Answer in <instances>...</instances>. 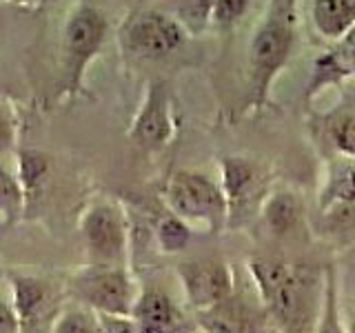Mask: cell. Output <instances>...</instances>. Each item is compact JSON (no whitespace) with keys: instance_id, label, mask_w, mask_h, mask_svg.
<instances>
[{"instance_id":"cell-1","label":"cell","mask_w":355,"mask_h":333,"mask_svg":"<svg viewBox=\"0 0 355 333\" xmlns=\"http://www.w3.org/2000/svg\"><path fill=\"white\" fill-rule=\"evenodd\" d=\"M249 275L277 333L315 331L327 273L277 258H253L249 260Z\"/></svg>"},{"instance_id":"cell-2","label":"cell","mask_w":355,"mask_h":333,"mask_svg":"<svg viewBox=\"0 0 355 333\" xmlns=\"http://www.w3.org/2000/svg\"><path fill=\"white\" fill-rule=\"evenodd\" d=\"M295 44L291 0H273L269 16L251 40L249 67L255 100H262L275 74L282 69Z\"/></svg>"},{"instance_id":"cell-3","label":"cell","mask_w":355,"mask_h":333,"mask_svg":"<svg viewBox=\"0 0 355 333\" xmlns=\"http://www.w3.org/2000/svg\"><path fill=\"white\" fill-rule=\"evenodd\" d=\"M164 198L171 214L182 218L189 227H202L209 233L227 227L225 191L205 173L175 171L166 182Z\"/></svg>"},{"instance_id":"cell-4","label":"cell","mask_w":355,"mask_h":333,"mask_svg":"<svg viewBox=\"0 0 355 333\" xmlns=\"http://www.w3.org/2000/svg\"><path fill=\"white\" fill-rule=\"evenodd\" d=\"M71 293L98 316H131L140 287L127 266L89 264L71 280Z\"/></svg>"},{"instance_id":"cell-5","label":"cell","mask_w":355,"mask_h":333,"mask_svg":"<svg viewBox=\"0 0 355 333\" xmlns=\"http://www.w3.org/2000/svg\"><path fill=\"white\" fill-rule=\"evenodd\" d=\"M220 187L227 200V225L238 227L260 214L269 196V176L260 162L233 155L222 160Z\"/></svg>"},{"instance_id":"cell-6","label":"cell","mask_w":355,"mask_h":333,"mask_svg":"<svg viewBox=\"0 0 355 333\" xmlns=\"http://www.w3.org/2000/svg\"><path fill=\"white\" fill-rule=\"evenodd\" d=\"M80 231L92 264L127 266V222L118 207L94 205L83 216Z\"/></svg>"},{"instance_id":"cell-7","label":"cell","mask_w":355,"mask_h":333,"mask_svg":"<svg viewBox=\"0 0 355 333\" xmlns=\"http://www.w3.org/2000/svg\"><path fill=\"white\" fill-rule=\"evenodd\" d=\"M178 278H180L187 305L198 314L225 302L236 291V275L225 260L205 258L182 262L178 264Z\"/></svg>"},{"instance_id":"cell-8","label":"cell","mask_w":355,"mask_h":333,"mask_svg":"<svg viewBox=\"0 0 355 333\" xmlns=\"http://www.w3.org/2000/svg\"><path fill=\"white\" fill-rule=\"evenodd\" d=\"M125 44L140 58H164L184 42V31L175 20L158 11H142L125 25Z\"/></svg>"},{"instance_id":"cell-9","label":"cell","mask_w":355,"mask_h":333,"mask_svg":"<svg viewBox=\"0 0 355 333\" xmlns=\"http://www.w3.org/2000/svg\"><path fill=\"white\" fill-rule=\"evenodd\" d=\"M11 282V296H14V307L20 333H40L44 325L53 327L55 318H58V293L55 289L40 280L36 275H22L14 273L9 275Z\"/></svg>"},{"instance_id":"cell-10","label":"cell","mask_w":355,"mask_h":333,"mask_svg":"<svg viewBox=\"0 0 355 333\" xmlns=\"http://www.w3.org/2000/svg\"><path fill=\"white\" fill-rule=\"evenodd\" d=\"M131 318L140 333H191L196 329L173 298L158 287H140Z\"/></svg>"},{"instance_id":"cell-11","label":"cell","mask_w":355,"mask_h":333,"mask_svg":"<svg viewBox=\"0 0 355 333\" xmlns=\"http://www.w3.org/2000/svg\"><path fill=\"white\" fill-rule=\"evenodd\" d=\"M105 18L100 16L98 9L89 5L76 9V14L69 18L64 29V53L71 76L80 74L83 67L92 60V56L98 53L100 44L105 40Z\"/></svg>"},{"instance_id":"cell-12","label":"cell","mask_w":355,"mask_h":333,"mask_svg":"<svg viewBox=\"0 0 355 333\" xmlns=\"http://www.w3.org/2000/svg\"><path fill=\"white\" fill-rule=\"evenodd\" d=\"M266 320L269 316L262 305L255 309L233 291L225 302L200 314V329L207 333H269L264 331Z\"/></svg>"},{"instance_id":"cell-13","label":"cell","mask_w":355,"mask_h":333,"mask_svg":"<svg viewBox=\"0 0 355 333\" xmlns=\"http://www.w3.org/2000/svg\"><path fill=\"white\" fill-rule=\"evenodd\" d=\"M171 136V116H169V96L162 83H153L140 114L133 125L131 138L142 147H162Z\"/></svg>"},{"instance_id":"cell-14","label":"cell","mask_w":355,"mask_h":333,"mask_svg":"<svg viewBox=\"0 0 355 333\" xmlns=\"http://www.w3.org/2000/svg\"><path fill=\"white\" fill-rule=\"evenodd\" d=\"M318 205L322 211H329L338 205H355V158L340 153L327 164Z\"/></svg>"},{"instance_id":"cell-15","label":"cell","mask_w":355,"mask_h":333,"mask_svg":"<svg viewBox=\"0 0 355 333\" xmlns=\"http://www.w3.org/2000/svg\"><path fill=\"white\" fill-rule=\"evenodd\" d=\"M311 14L324 38L338 40L355 29V0H313Z\"/></svg>"},{"instance_id":"cell-16","label":"cell","mask_w":355,"mask_h":333,"mask_svg":"<svg viewBox=\"0 0 355 333\" xmlns=\"http://www.w3.org/2000/svg\"><path fill=\"white\" fill-rule=\"evenodd\" d=\"M260 214L275 236H291L302 220V203L291 191H275L266 196Z\"/></svg>"},{"instance_id":"cell-17","label":"cell","mask_w":355,"mask_h":333,"mask_svg":"<svg viewBox=\"0 0 355 333\" xmlns=\"http://www.w3.org/2000/svg\"><path fill=\"white\" fill-rule=\"evenodd\" d=\"M313 333H349L347 322H344L342 309H340V291L336 273L327 271V289H324V302H322L320 320Z\"/></svg>"},{"instance_id":"cell-18","label":"cell","mask_w":355,"mask_h":333,"mask_svg":"<svg viewBox=\"0 0 355 333\" xmlns=\"http://www.w3.org/2000/svg\"><path fill=\"white\" fill-rule=\"evenodd\" d=\"M51 333H100V316L83 305L67 307L55 318Z\"/></svg>"},{"instance_id":"cell-19","label":"cell","mask_w":355,"mask_h":333,"mask_svg":"<svg viewBox=\"0 0 355 333\" xmlns=\"http://www.w3.org/2000/svg\"><path fill=\"white\" fill-rule=\"evenodd\" d=\"M155 240L164 253H180L191 240V227L175 214H169L160 218L158 227H155Z\"/></svg>"},{"instance_id":"cell-20","label":"cell","mask_w":355,"mask_h":333,"mask_svg":"<svg viewBox=\"0 0 355 333\" xmlns=\"http://www.w3.org/2000/svg\"><path fill=\"white\" fill-rule=\"evenodd\" d=\"M22 200H25L22 185L11 173L0 169V216L14 220L22 211Z\"/></svg>"},{"instance_id":"cell-21","label":"cell","mask_w":355,"mask_h":333,"mask_svg":"<svg viewBox=\"0 0 355 333\" xmlns=\"http://www.w3.org/2000/svg\"><path fill=\"white\" fill-rule=\"evenodd\" d=\"M47 173V158L38 151H22L20 153V185L22 191L31 194L40 185Z\"/></svg>"},{"instance_id":"cell-22","label":"cell","mask_w":355,"mask_h":333,"mask_svg":"<svg viewBox=\"0 0 355 333\" xmlns=\"http://www.w3.org/2000/svg\"><path fill=\"white\" fill-rule=\"evenodd\" d=\"M331 138L342 155L355 158V114H347L331 125Z\"/></svg>"},{"instance_id":"cell-23","label":"cell","mask_w":355,"mask_h":333,"mask_svg":"<svg viewBox=\"0 0 355 333\" xmlns=\"http://www.w3.org/2000/svg\"><path fill=\"white\" fill-rule=\"evenodd\" d=\"M249 3L251 0H214L211 16H214V20L222 27L233 25L238 18L244 16V11L249 9Z\"/></svg>"},{"instance_id":"cell-24","label":"cell","mask_w":355,"mask_h":333,"mask_svg":"<svg viewBox=\"0 0 355 333\" xmlns=\"http://www.w3.org/2000/svg\"><path fill=\"white\" fill-rule=\"evenodd\" d=\"M100 333H140L131 316H100Z\"/></svg>"},{"instance_id":"cell-25","label":"cell","mask_w":355,"mask_h":333,"mask_svg":"<svg viewBox=\"0 0 355 333\" xmlns=\"http://www.w3.org/2000/svg\"><path fill=\"white\" fill-rule=\"evenodd\" d=\"M16 131H14V120H11L9 111L0 105V153L9 151L11 144H14Z\"/></svg>"},{"instance_id":"cell-26","label":"cell","mask_w":355,"mask_h":333,"mask_svg":"<svg viewBox=\"0 0 355 333\" xmlns=\"http://www.w3.org/2000/svg\"><path fill=\"white\" fill-rule=\"evenodd\" d=\"M0 333H20V322L11 305L0 298Z\"/></svg>"},{"instance_id":"cell-27","label":"cell","mask_w":355,"mask_h":333,"mask_svg":"<svg viewBox=\"0 0 355 333\" xmlns=\"http://www.w3.org/2000/svg\"><path fill=\"white\" fill-rule=\"evenodd\" d=\"M344 322H347L349 333H355V305H353L351 311H349V320H344Z\"/></svg>"},{"instance_id":"cell-28","label":"cell","mask_w":355,"mask_h":333,"mask_svg":"<svg viewBox=\"0 0 355 333\" xmlns=\"http://www.w3.org/2000/svg\"><path fill=\"white\" fill-rule=\"evenodd\" d=\"M347 71H349V74H355V47H353L351 58H349V62H347Z\"/></svg>"},{"instance_id":"cell-29","label":"cell","mask_w":355,"mask_h":333,"mask_svg":"<svg viewBox=\"0 0 355 333\" xmlns=\"http://www.w3.org/2000/svg\"><path fill=\"white\" fill-rule=\"evenodd\" d=\"M191 333H207V331H205V329H193Z\"/></svg>"},{"instance_id":"cell-30","label":"cell","mask_w":355,"mask_h":333,"mask_svg":"<svg viewBox=\"0 0 355 333\" xmlns=\"http://www.w3.org/2000/svg\"><path fill=\"white\" fill-rule=\"evenodd\" d=\"M269 333H277V331H275V329H273V331H269Z\"/></svg>"}]
</instances>
